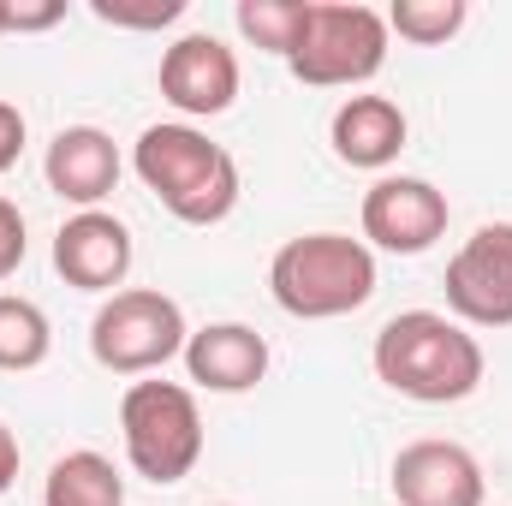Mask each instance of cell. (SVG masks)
Segmentation results:
<instances>
[{"mask_svg":"<svg viewBox=\"0 0 512 506\" xmlns=\"http://www.w3.org/2000/svg\"><path fill=\"white\" fill-rule=\"evenodd\" d=\"M268 292L298 322H334L376 298V251L352 233L286 239L268 262Z\"/></svg>","mask_w":512,"mask_h":506,"instance_id":"obj_3","label":"cell"},{"mask_svg":"<svg viewBox=\"0 0 512 506\" xmlns=\"http://www.w3.org/2000/svg\"><path fill=\"white\" fill-rule=\"evenodd\" d=\"M66 18V0H36V6H24V0H6V30H48V24H60Z\"/></svg>","mask_w":512,"mask_h":506,"instance_id":"obj_21","label":"cell"},{"mask_svg":"<svg viewBox=\"0 0 512 506\" xmlns=\"http://www.w3.org/2000/svg\"><path fill=\"white\" fill-rule=\"evenodd\" d=\"M292 78L310 90H352L387 66V12L358 0H310L298 48L286 54Z\"/></svg>","mask_w":512,"mask_h":506,"instance_id":"obj_5","label":"cell"},{"mask_svg":"<svg viewBox=\"0 0 512 506\" xmlns=\"http://www.w3.org/2000/svg\"><path fill=\"white\" fill-rule=\"evenodd\" d=\"M447 310L465 328H512V221L477 227L447 256Z\"/></svg>","mask_w":512,"mask_h":506,"instance_id":"obj_7","label":"cell"},{"mask_svg":"<svg viewBox=\"0 0 512 506\" xmlns=\"http://www.w3.org/2000/svg\"><path fill=\"white\" fill-rule=\"evenodd\" d=\"M387 483H393L399 506H483V495H489L477 453L459 447V441H411V447H399Z\"/></svg>","mask_w":512,"mask_h":506,"instance_id":"obj_11","label":"cell"},{"mask_svg":"<svg viewBox=\"0 0 512 506\" xmlns=\"http://www.w3.org/2000/svg\"><path fill=\"white\" fill-rule=\"evenodd\" d=\"M405 137H411V120H405V108L393 96H346L334 108V126H328L334 155L346 167H358V173L393 167L399 149H405Z\"/></svg>","mask_w":512,"mask_h":506,"instance_id":"obj_14","label":"cell"},{"mask_svg":"<svg viewBox=\"0 0 512 506\" xmlns=\"http://www.w3.org/2000/svg\"><path fill=\"white\" fill-rule=\"evenodd\" d=\"M54 352V328H48V310L36 298H18V292H0V370L6 376H24V370H42Z\"/></svg>","mask_w":512,"mask_h":506,"instance_id":"obj_16","label":"cell"},{"mask_svg":"<svg viewBox=\"0 0 512 506\" xmlns=\"http://www.w3.org/2000/svg\"><path fill=\"white\" fill-rule=\"evenodd\" d=\"M120 441H126V465L143 483L155 489L185 483L203 459L197 393L179 381H131L120 399Z\"/></svg>","mask_w":512,"mask_h":506,"instance_id":"obj_4","label":"cell"},{"mask_svg":"<svg viewBox=\"0 0 512 506\" xmlns=\"http://www.w3.org/2000/svg\"><path fill=\"white\" fill-rule=\"evenodd\" d=\"M185 340H191L185 310L167 292H155V286L114 292L96 310V322H90V358L102 370H114V376H155V370H167L173 358H185Z\"/></svg>","mask_w":512,"mask_h":506,"instance_id":"obj_6","label":"cell"},{"mask_svg":"<svg viewBox=\"0 0 512 506\" xmlns=\"http://www.w3.org/2000/svg\"><path fill=\"white\" fill-rule=\"evenodd\" d=\"M161 96L185 114V120H215L239 102V54L209 36L191 30L161 54Z\"/></svg>","mask_w":512,"mask_h":506,"instance_id":"obj_9","label":"cell"},{"mask_svg":"<svg viewBox=\"0 0 512 506\" xmlns=\"http://www.w3.org/2000/svg\"><path fill=\"white\" fill-rule=\"evenodd\" d=\"M24 215H18V203L12 197H0V280H12L18 274V262H24Z\"/></svg>","mask_w":512,"mask_h":506,"instance_id":"obj_20","label":"cell"},{"mask_svg":"<svg viewBox=\"0 0 512 506\" xmlns=\"http://www.w3.org/2000/svg\"><path fill=\"white\" fill-rule=\"evenodd\" d=\"M12 483H18V435L0 423V495H6Z\"/></svg>","mask_w":512,"mask_h":506,"instance_id":"obj_23","label":"cell"},{"mask_svg":"<svg viewBox=\"0 0 512 506\" xmlns=\"http://www.w3.org/2000/svg\"><path fill=\"white\" fill-rule=\"evenodd\" d=\"M24 137H30L24 114H18L12 102H0V173H12V167H18V155H24Z\"/></svg>","mask_w":512,"mask_h":506,"instance_id":"obj_22","label":"cell"},{"mask_svg":"<svg viewBox=\"0 0 512 506\" xmlns=\"http://www.w3.org/2000/svg\"><path fill=\"white\" fill-rule=\"evenodd\" d=\"M185 376L203 393H251L268 376V340L245 322H209L185 340Z\"/></svg>","mask_w":512,"mask_h":506,"instance_id":"obj_13","label":"cell"},{"mask_svg":"<svg viewBox=\"0 0 512 506\" xmlns=\"http://www.w3.org/2000/svg\"><path fill=\"white\" fill-rule=\"evenodd\" d=\"M304 12H310V0H239V36L256 42L262 54H292L298 48V30H304Z\"/></svg>","mask_w":512,"mask_h":506,"instance_id":"obj_18","label":"cell"},{"mask_svg":"<svg viewBox=\"0 0 512 506\" xmlns=\"http://www.w3.org/2000/svg\"><path fill=\"white\" fill-rule=\"evenodd\" d=\"M131 256V227L108 209H78L54 233V274L78 292H126Z\"/></svg>","mask_w":512,"mask_h":506,"instance_id":"obj_10","label":"cell"},{"mask_svg":"<svg viewBox=\"0 0 512 506\" xmlns=\"http://www.w3.org/2000/svg\"><path fill=\"white\" fill-rule=\"evenodd\" d=\"M102 24H120V30H161L173 18H185V0H149V6H120V0H96L90 6Z\"/></svg>","mask_w":512,"mask_h":506,"instance_id":"obj_19","label":"cell"},{"mask_svg":"<svg viewBox=\"0 0 512 506\" xmlns=\"http://www.w3.org/2000/svg\"><path fill=\"white\" fill-rule=\"evenodd\" d=\"M0 36H6V0H0Z\"/></svg>","mask_w":512,"mask_h":506,"instance_id":"obj_24","label":"cell"},{"mask_svg":"<svg viewBox=\"0 0 512 506\" xmlns=\"http://www.w3.org/2000/svg\"><path fill=\"white\" fill-rule=\"evenodd\" d=\"M120 143L108 137L102 126H66L54 131L48 155H42V179L60 203L72 209H102L120 185Z\"/></svg>","mask_w":512,"mask_h":506,"instance_id":"obj_12","label":"cell"},{"mask_svg":"<svg viewBox=\"0 0 512 506\" xmlns=\"http://www.w3.org/2000/svg\"><path fill=\"white\" fill-rule=\"evenodd\" d=\"M447 197L417 179V173H382L370 191H364V245L387 256H423L447 239Z\"/></svg>","mask_w":512,"mask_h":506,"instance_id":"obj_8","label":"cell"},{"mask_svg":"<svg viewBox=\"0 0 512 506\" xmlns=\"http://www.w3.org/2000/svg\"><path fill=\"white\" fill-rule=\"evenodd\" d=\"M131 173L185 227H221L239 209V161L191 120L143 126V137L131 143Z\"/></svg>","mask_w":512,"mask_h":506,"instance_id":"obj_2","label":"cell"},{"mask_svg":"<svg viewBox=\"0 0 512 506\" xmlns=\"http://www.w3.org/2000/svg\"><path fill=\"white\" fill-rule=\"evenodd\" d=\"M42 506H126V477L96 447L60 453L42 477Z\"/></svg>","mask_w":512,"mask_h":506,"instance_id":"obj_15","label":"cell"},{"mask_svg":"<svg viewBox=\"0 0 512 506\" xmlns=\"http://www.w3.org/2000/svg\"><path fill=\"white\" fill-rule=\"evenodd\" d=\"M376 381L399 399L417 405H459L483 387V346L465 322L441 316V310H399L387 316L376 346H370Z\"/></svg>","mask_w":512,"mask_h":506,"instance_id":"obj_1","label":"cell"},{"mask_svg":"<svg viewBox=\"0 0 512 506\" xmlns=\"http://www.w3.org/2000/svg\"><path fill=\"white\" fill-rule=\"evenodd\" d=\"M465 18H471L465 0H393L387 36L417 42V48H441V42H453V36L465 30Z\"/></svg>","mask_w":512,"mask_h":506,"instance_id":"obj_17","label":"cell"}]
</instances>
